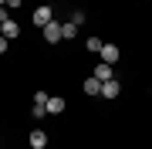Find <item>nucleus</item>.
Returning <instances> with one entry per match:
<instances>
[{
	"label": "nucleus",
	"instance_id": "nucleus-1",
	"mask_svg": "<svg viewBox=\"0 0 152 149\" xmlns=\"http://www.w3.org/2000/svg\"><path fill=\"white\" fill-rule=\"evenodd\" d=\"M61 37H64V34H61V24H58V21H51L48 27H44V41H48V44H58Z\"/></svg>",
	"mask_w": 152,
	"mask_h": 149
},
{
	"label": "nucleus",
	"instance_id": "nucleus-2",
	"mask_svg": "<svg viewBox=\"0 0 152 149\" xmlns=\"http://www.w3.org/2000/svg\"><path fill=\"white\" fill-rule=\"evenodd\" d=\"M98 54H102V61H105V65H115V61L122 58V51L115 48V44H102V51H98Z\"/></svg>",
	"mask_w": 152,
	"mask_h": 149
},
{
	"label": "nucleus",
	"instance_id": "nucleus-3",
	"mask_svg": "<svg viewBox=\"0 0 152 149\" xmlns=\"http://www.w3.org/2000/svg\"><path fill=\"white\" fill-rule=\"evenodd\" d=\"M51 17H54V10H51V7H37V10H34V24H37V27H48Z\"/></svg>",
	"mask_w": 152,
	"mask_h": 149
},
{
	"label": "nucleus",
	"instance_id": "nucleus-4",
	"mask_svg": "<svg viewBox=\"0 0 152 149\" xmlns=\"http://www.w3.org/2000/svg\"><path fill=\"white\" fill-rule=\"evenodd\" d=\"M118 95H122V85L115 78L112 81H102V98H118Z\"/></svg>",
	"mask_w": 152,
	"mask_h": 149
},
{
	"label": "nucleus",
	"instance_id": "nucleus-5",
	"mask_svg": "<svg viewBox=\"0 0 152 149\" xmlns=\"http://www.w3.org/2000/svg\"><path fill=\"white\" fill-rule=\"evenodd\" d=\"M0 34H4L7 41H17V37H20V27H17V21H4V31H0Z\"/></svg>",
	"mask_w": 152,
	"mask_h": 149
},
{
	"label": "nucleus",
	"instance_id": "nucleus-6",
	"mask_svg": "<svg viewBox=\"0 0 152 149\" xmlns=\"http://www.w3.org/2000/svg\"><path fill=\"white\" fill-rule=\"evenodd\" d=\"M31 146L34 149H48V132H44V129H34L31 132Z\"/></svg>",
	"mask_w": 152,
	"mask_h": 149
},
{
	"label": "nucleus",
	"instance_id": "nucleus-7",
	"mask_svg": "<svg viewBox=\"0 0 152 149\" xmlns=\"http://www.w3.org/2000/svg\"><path fill=\"white\" fill-rule=\"evenodd\" d=\"M81 88H85V95H102V81L91 75V78H85V85H81Z\"/></svg>",
	"mask_w": 152,
	"mask_h": 149
},
{
	"label": "nucleus",
	"instance_id": "nucleus-8",
	"mask_svg": "<svg viewBox=\"0 0 152 149\" xmlns=\"http://www.w3.org/2000/svg\"><path fill=\"white\" fill-rule=\"evenodd\" d=\"M48 112H51V115H61V112H64V98L51 95V98H48Z\"/></svg>",
	"mask_w": 152,
	"mask_h": 149
},
{
	"label": "nucleus",
	"instance_id": "nucleus-9",
	"mask_svg": "<svg viewBox=\"0 0 152 149\" xmlns=\"http://www.w3.org/2000/svg\"><path fill=\"white\" fill-rule=\"evenodd\" d=\"M95 78H98V81H112V65H105V61H102V65L95 68Z\"/></svg>",
	"mask_w": 152,
	"mask_h": 149
},
{
	"label": "nucleus",
	"instance_id": "nucleus-10",
	"mask_svg": "<svg viewBox=\"0 0 152 149\" xmlns=\"http://www.w3.org/2000/svg\"><path fill=\"white\" fill-rule=\"evenodd\" d=\"M61 34H64L68 41H75V34H78V24H75V21H68V24H61Z\"/></svg>",
	"mask_w": 152,
	"mask_h": 149
},
{
	"label": "nucleus",
	"instance_id": "nucleus-11",
	"mask_svg": "<svg viewBox=\"0 0 152 149\" xmlns=\"http://www.w3.org/2000/svg\"><path fill=\"white\" fill-rule=\"evenodd\" d=\"M44 112H48V105H37V102H34V109H31V115H34V119H44Z\"/></svg>",
	"mask_w": 152,
	"mask_h": 149
},
{
	"label": "nucleus",
	"instance_id": "nucleus-12",
	"mask_svg": "<svg viewBox=\"0 0 152 149\" xmlns=\"http://www.w3.org/2000/svg\"><path fill=\"white\" fill-rule=\"evenodd\" d=\"M88 51H95V54H98V51H102V41H98V37H88Z\"/></svg>",
	"mask_w": 152,
	"mask_h": 149
},
{
	"label": "nucleus",
	"instance_id": "nucleus-13",
	"mask_svg": "<svg viewBox=\"0 0 152 149\" xmlns=\"http://www.w3.org/2000/svg\"><path fill=\"white\" fill-rule=\"evenodd\" d=\"M4 21H10V10H7V7H0V24Z\"/></svg>",
	"mask_w": 152,
	"mask_h": 149
},
{
	"label": "nucleus",
	"instance_id": "nucleus-14",
	"mask_svg": "<svg viewBox=\"0 0 152 149\" xmlns=\"http://www.w3.org/2000/svg\"><path fill=\"white\" fill-rule=\"evenodd\" d=\"M24 0H7V10H14V7H20Z\"/></svg>",
	"mask_w": 152,
	"mask_h": 149
},
{
	"label": "nucleus",
	"instance_id": "nucleus-15",
	"mask_svg": "<svg viewBox=\"0 0 152 149\" xmlns=\"http://www.w3.org/2000/svg\"><path fill=\"white\" fill-rule=\"evenodd\" d=\"M4 51H7V37L0 34V54H4Z\"/></svg>",
	"mask_w": 152,
	"mask_h": 149
},
{
	"label": "nucleus",
	"instance_id": "nucleus-16",
	"mask_svg": "<svg viewBox=\"0 0 152 149\" xmlns=\"http://www.w3.org/2000/svg\"><path fill=\"white\" fill-rule=\"evenodd\" d=\"M0 7H7V0H0Z\"/></svg>",
	"mask_w": 152,
	"mask_h": 149
}]
</instances>
